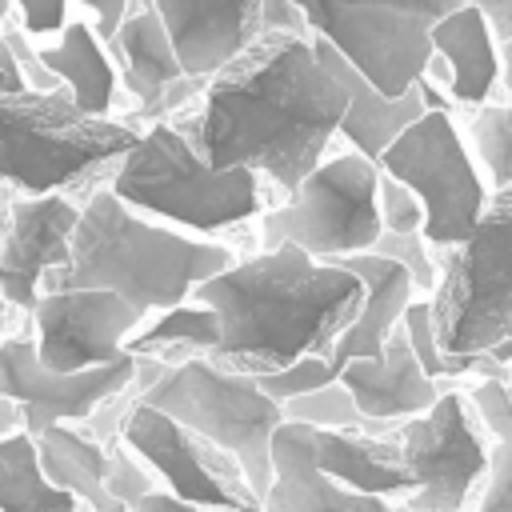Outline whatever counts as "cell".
<instances>
[{
    "mask_svg": "<svg viewBox=\"0 0 512 512\" xmlns=\"http://www.w3.org/2000/svg\"><path fill=\"white\" fill-rule=\"evenodd\" d=\"M348 108L312 36L264 28L168 120L212 168H256L276 204L328 156Z\"/></svg>",
    "mask_w": 512,
    "mask_h": 512,
    "instance_id": "6da1fadb",
    "label": "cell"
},
{
    "mask_svg": "<svg viewBox=\"0 0 512 512\" xmlns=\"http://www.w3.org/2000/svg\"><path fill=\"white\" fill-rule=\"evenodd\" d=\"M192 300L208 304L220 320V344L208 356L260 376L300 356H332L340 332L360 316L364 280L340 260L272 244L200 280Z\"/></svg>",
    "mask_w": 512,
    "mask_h": 512,
    "instance_id": "7a4b0ae2",
    "label": "cell"
},
{
    "mask_svg": "<svg viewBox=\"0 0 512 512\" xmlns=\"http://www.w3.org/2000/svg\"><path fill=\"white\" fill-rule=\"evenodd\" d=\"M236 256L224 240L172 228L124 204L104 180L84 196L68 264L48 272L44 288H108L152 316L188 300L200 280L224 272Z\"/></svg>",
    "mask_w": 512,
    "mask_h": 512,
    "instance_id": "3957f363",
    "label": "cell"
},
{
    "mask_svg": "<svg viewBox=\"0 0 512 512\" xmlns=\"http://www.w3.org/2000/svg\"><path fill=\"white\" fill-rule=\"evenodd\" d=\"M140 132L136 120L76 108L64 88L0 92V184L28 196H88L136 148Z\"/></svg>",
    "mask_w": 512,
    "mask_h": 512,
    "instance_id": "277c9868",
    "label": "cell"
},
{
    "mask_svg": "<svg viewBox=\"0 0 512 512\" xmlns=\"http://www.w3.org/2000/svg\"><path fill=\"white\" fill-rule=\"evenodd\" d=\"M108 188L152 220L208 240L256 224L268 208L264 176L256 168L204 164L172 120H152L140 132L136 148L112 168Z\"/></svg>",
    "mask_w": 512,
    "mask_h": 512,
    "instance_id": "5b68a950",
    "label": "cell"
},
{
    "mask_svg": "<svg viewBox=\"0 0 512 512\" xmlns=\"http://www.w3.org/2000/svg\"><path fill=\"white\" fill-rule=\"evenodd\" d=\"M432 252L440 264V284L428 296L436 344L472 380L480 356L512 344V184L492 188L464 244Z\"/></svg>",
    "mask_w": 512,
    "mask_h": 512,
    "instance_id": "8992f818",
    "label": "cell"
},
{
    "mask_svg": "<svg viewBox=\"0 0 512 512\" xmlns=\"http://www.w3.org/2000/svg\"><path fill=\"white\" fill-rule=\"evenodd\" d=\"M140 400L232 452L264 504L272 480V432L284 420V412L256 384V376L224 368L208 352H188L172 360L168 372Z\"/></svg>",
    "mask_w": 512,
    "mask_h": 512,
    "instance_id": "52a82bcc",
    "label": "cell"
},
{
    "mask_svg": "<svg viewBox=\"0 0 512 512\" xmlns=\"http://www.w3.org/2000/svg\"><path fill=\"white\" fill-rule=\"evenodd\" d=\"M380 164L356 148L332 152L272 208L256 216L260 248L296 244L316 260H340L352 252H368L380 224L376 204Z\"/></svg>",
    "mask_w": 512,
    "mask_h": 512,
    "instance_id": "ba28073f",
    "label": "cell"
},
{
    "mask_svg": "<svg viewBox=\"0 0 512 512\" xmlns=\"http://www.w3.org/2000/svg\"><path fill=\"white\" fill-rule=\"evenodd\" d=\"M380 172L408 184L424 204V240L432 248H456L472 236L492 200V184L456 124V112L428 108L384 152Z\"/></svg>",
    "mask_w": 512,
    "mask_h": 512,
    "instance_id": "9c48e42d",
    "label": "cell"
},
{
    "mask_svg": "<svg viewBox=\"0 0 512 512\" xmlns=\"http://www.w3.org/2000/svg\"><path fill=\"white\" fill-rule=\"evenodd\" d=\"M392 432L412 472V492L400 504L412 512H464L476 500L488 476L492 440L460 384L444 388L428 412L400 420Z\"/></svg>",
    "mask_w": 512,
    "mask_h": 512,
    "instance_id": "30bf717a",
    "label": "cell"
},
{
    "mask_svg": "<svg viewBox=\"0 0 512 512\" xmlns=\"http://www.w3.org/2000/svg\"><path fill=\"white\" fill-rule=\"evenodd\" d=\"M120 440L164 492L204 504L212 512H264L236 456L184 428L168 412L136 400L120 420Z\"/></svg>",
    "mask_w": 512,
    "mask_h": 512,
    "instance_id": "8fae6325",
    "label": "cell"
},
{
    "mask_svg": "<svg viewBox=\"0 0 512 512\" xmlns=\"http://www.w3.org/2000/svg\"><path fill=\"white\" fill-rule=\"evenodd\" d=\"M308 32L328 40L384 96L408 92L432 60V24L412 12L360 0H292Z\"/></svg>",
    "mask_w": 512,
    "mask_h": 512,
    "instance_id": "7c38bea8",
    "label": "cell"
},
{
    "mask_svg": "<svg viewBox=\"0 0 512 512\" xmlns=\"http://www.w3.org/2000/svg\"><path fill=\"white\" fill-rule=\"evenodd\" d=\"M136 376V356L124 352L112 364L56 372L36 356L32 336H0V396L16 400L24 432L36 436L56 420H88L104 400L124 392Z\"/></svg>",
    "mask_w": 512,
    "mask_h": 512,
    "instance_id": "4fadbf2b",
    "label": "cell"
},
{
    "mask_svg": "<svg viewBox=\"0 0 512 512\" xmlns=\"http://www.w3.org/2000/svg\"><path fill=\"white\" fill-rule=\"evenodd\" d=\"M36 356L56 372H80L124 356L128 336L148 320L108 288H44L32 304Z\"/></svg>",
    "mask_w": 512,
    "mask_h": 512,
    "instance_id": "5bb4252c",
    "label": "cell"
},
{
    "mask_svg": "<svg viewBox=\"0 0 512 512\" xmlns=\"http://www.w3.org/2000/svg\"><path fill=\"white\" fill-rule=\"evenodd\" d=\"M80 192H12L0 200V296L32 312L48 272L68 264L72 228L80 220Z\"/></svg>",
    "mask_w": 512,
    "mask_h": 512,
    "instance_id": "9a60e30c",
    "label": "cell"
},
{
    "mask_svg": "<svg viewBox=\"0 0 512 512\" xmlns=\"http://www.w3.org/2000/svg\"><path fill=\"white\" fill-rule=\"evenodd\" d=\"M108 56L120 72V88L136 108V124L148 128L152 120H168L180 104H188L204 80L188 76L180 52L156 12L152 0H132L116 32L104 40Z\"/></svg>",
    "mask_w": 512,
    "mask_h": 512,
    "instance_id": "2e32d148",
    "label": "cell"
},
{
    "mask_svg": "<svg viewBox=\"0 0 512 512\" xmlns=\"http://www.w3.org/2000/svg\"><path fill=\"white\" fill-rule=\"evenodd\" d=\"M340 380L352 392L360 416L368 424H376V428H396L400 420L428 412L432 400L444 388H452V384L432 380L420 368V360H416V352H412V344H408V336H404L400 324L384 340V352L380 356H356V360H348L340 368Z\"/></svg>",
    "mask_w": 512,
    "mask_h": 512,
    "instance_id": "e0dca14e",
    "label": "cell"
},
{
    "mask_svg": "<svg viewBox=\"0 0 512 512\" xmlns=\"http://www.w3.org/2000/svg\"><path fill=\"white\" fill-rule=\"evenodd\" d=\"M396 500L364 496L332 480L316 464L312 428L280 420L272 432V480L264 492V512H388Z\"/></svg>",
    "mask_w": 512,
    "mask_h": 512,
    "instance_id": "ac0fdd59",
    "label": "cell"
},
{
    "mask_svg": "<svg viewBox=\"0 0 512 512\" xmlns=\"http://www.w3.org/2000/svg\"><path fill=\"white\" fill-rule=\"evenodd\" d=\"M188 76L208 80L260 36V0H152Z\"/></svg>",
    "mask_w": 512,
    "mask_h": 512,
    "instance_id": "d6986e66",
    "label": "cell"
},
{
    "mask_svg": "<svg viewBox=\"0 0 512 512\" xmlns=\"http://www.w3.org/2000/svg\"><path fill=\"white\" fill-rule=\"evenodd\" d=\"M432 52L448 64V100L460 112L504 100V60L488 16L476 4H456L432 24Z\"/></svg>",
    "mask_w": 512,
    "mask_h": 512,
    "instance_id": "ffe728a7",
    "label": "cell"
},
{
    "mask_svg": "<svg viewBox=\"0 0 512 512\" xmlns=\"http://www.w3.org/2000/svg\"><path fill=\"white\" fill-rule=\"evenodd\" d=\"M316 464L352 492L404 500L412 492V472L404 468V452L392 428H312Z\"/></svg>",
    "mask_w": 512,
    "mask_h": 512,
    "instance_id": "44dd1931",
    "label": "cell"
},
{
    "mask_svg": "<svg viewBox=\"0 0 512 512\" xmlns=\"http://www.w3.org/2000/svg\"><path fill=\"white\" fill-rule=\"evenodd\" d=\"M32 56L40 68L76 100V108L92 116H116L120 104V72L108 56V44L84 16H68V24L52 40H36Z\"/></svg>",
    "mask_w": 512,
    "mask_h": 512,
    "instance_id": "7402d4cb",
    "label": "cell"
},
{
    "mask_svg": "<svg viewBox=\"0 0 512 512\" xmlns=\"http://www.w3.org/2000/svg\"><path fill=\"white\" fill-rule=\"evenodd\" d=\"M340 264L364 280V304H360V316L340 332V340L328 356L336 376L356 356H380L384 340L400 324L404 308L416 300V284L404 272V264H396L380 252H352V256H340Z\"/></svg>",
    "mask_w": 512,
    "mask_h": 512,
    "instance_id": "603a6c76",
    "label": "cell"
},
{
    "mask_svg": "<svg viewBox=\"0 0 512 512\" xmlns=\"http://www.w3.org/2000/svg\"><path fill=\"white\" fill-rule=\"evenodd\" d=\"M312 44H316V56L332 68V76L344 84V92H348V108H344V120H340V140L348 144V148H356V152H364L368 160H380V152L412 124V120H420L428 108H424V96H420V88L412 84L408 92H400V96H384L380 88H372L328 40H320V36H312Z\"/></svg>",
    "mask_w": 512,
    "mask_h": 512,
    "instance_id": "cb8c5ba5",
    "label": "cell"
},
{
    "mask_svg": "<svg viewBox=\"0 0 512 512\" xmlns=\"http://www.w3.org/2000/svg\"><path fill=\"white\" fill-rule=\"evenodd\" d=\"M44 476L72 492L88 512H100L112 504L108 480H112V444H104L84 420H56L44 432L32 436Z\"/></svg>",
    "mask_w": 512,
    "mask_h": 512,
    "instance_id": "d4e9b609",
    "label": "cell"
},
{
    "mask_svg": "<svg viewBox=\"0 0 512 512\" xmlns=\"http://www.w3.org/2000/svg\"><path fill=\"white\" fill-rule=\"evenodd\" d=\"M0 512H84L72 492L44 476L36 440L24 428L0 440Z\"/></svg>",
    "mask_w": 512,
    "mask_h": 512,
    "instance_id": "484cf974",
    "label": "cell"
},
{
    "mask_svg": "<svg viewBox=\"0 0 512 512\" xmlns=\"http://www.w3.org/2000/svg\"><path fill=\"white\" fill-rule=\"evenodd\" d=\"M220 344V320L208 304L200 300H180L164 312H152L124 344L132 356H160V360H180L188 352H212Z\"/></svg>",
    "mask_w": 512,
    "mask_h": 512,
    "instance_id": "4316f807",
    "label": "cell"
},
{
    "mask_svg": "<svg viewBox=\"0 0 512 512\" xmlns=\"http://www.w3.org/2000/svg\"><path fill=\"white\" fill-rule=\"evenodd\" d=\"M500 60H504V100L472 108L464 120V140L476 152L492 188L512 184V40L500 44Z\"/></svg>",
    "mask_w": 512,
    "mask_h": 512,
    "instance_id": "83f0119b",
    "label": "cell"
},
{
    "mask_svg": "<svg viewBox=\"0 0 512 512\" xmlns=\"http://www.w3.org/2000/svg\"><path fill=\"white\" fill-rule=\"evenodd\" d=\"M280 412H284V420H296V424H308V428H356V424H368L340 376L320 384V388H312V392H300V396L284 400Z\"/></svg>",
    "mask_w": 512,
    "mask_h": 512,
    "instance_id": "f1b7e54d",
    "label": "cell"
},
{
    "mask_svg": "<svg viewBox=\"0 0 512 512\" xmlns=\"http://www.w3.org/2000/svg\"><path fill=\"white\" fill-rule=\"evenodd\" d=\"M400 328H404V336H408V344H412L420 368H424L432 380H440V384H464V380H468L464 368H460L456 360H448V356L440 352V344H436V328H432V304H428V296H416V300L404 308Z\"/></svg>",
    "mask_w": 512,
    "mask_h": 512,
    "instance_id": "f546056e",
    "label": "cell"
},
{
    "mask_svg": "<svg viewBox=\"0 0 512 512\" xmlns=\"http://www.w3.org/2000/svg\"><path fill=\"white\" fill-rule=\"evenodd\" d=\"M368 252H380V256L404 264V272H408L412 284H416V296H432V292H436V284H440V264H436V252H432V244L424 240V232H380Z\"/></svg>",
    "mask_w": 512,
    "mask_h": 512,
    "instance_id": "4dcf8cb0",
    "label": "cell"
},
{
    "mask_svg": "<svg viewBox=\"0 0 512 512\" xmlns=\"http://www.w3.org/2000/svg\"><path fill=\"white\" fill-rule=\"evenodd\" d=\"M468 388V404L480 420V428L488 432V440H504L512 436V396H508V384L504 376H472L464 380Z\"/></svg>",
    "mask_w": 512,
    "mask_h": 512,
    "instance_id": "1f68e13d",
    "label": "cell"
},
{
    "mask_svg": "<svg viewBox=\"0 0 512 512\" xmlns=\"http://www.w3.org/2000/svg\"><path fill=\"white\" fill-rule=\"evenodd\" d=\"M328 380H336L328 356H300V360H292V364H284V368H276V372H260V376H256V384H260L276 404H284V400H292V396H300V392H312V388H320V384H328Z\"/></svg>",
    "mask_w": 512,
    "mask_h": 512,
    "instance_id": "d6a6232c",
    "label": "cell"
},
{
    "mask_svg": "<svg viewBox=\"0 0 512 512\" xmlns=\"http://www.w3.org/2000/svg\"><path fill=\"white\" fill-rule=\"evenodd\" d=\"M376 204H380V224H384V232H424V204H420V196H416L408 184H400L396 176L380 172Z\"/></svg>",
    "mask_w": 512,
    "mask_h": 512,
    "instance_id": "836d02e7",
    "label": "cell"
},
{
    "mask_svg": "<svg viewBox=\"0 0 512 512\" xmlns=\"http://www.w3.org/2000/svg\"><path fill=\"white\" fill-rule=\"evenodd\" d=\"M472 512H512V436L492 440L488 476L472 500Z\"/></svg>",
    "mask_w": 512,
    "mask_h": 512,
    "instance_id": "e575fe53",
    "label": "cell"
},
{
    "mask_svg": "<svg viewBox=\"0 0 512 512\" xmlns=\"http://www.w3.org/2000/svg\"><path fill=\"white\" fill-rule=\"evenodd\" d=\"M20 32L28 40H52L68 24V4L72 0H8Z\"/></svg>",
    "mask_w": 512,
    "mask_h": 512,
    "instance_id": "d590c367",
    "label": "cell"
},
{
    "mask_svg": "<svg viewBox=\"0 0 512 512\" xmlns=\"http://www.w3.org/2000/svg\"><path fill=\"white\" fill-rule=\"evenodd\" d=\"M8 20H12V4L0 0V92H20V88H32V84H28L24 68L16 64V56H12L8 40H4V24Z\"/></svg>",
    "mask_w": 512,
    "mask_h": 512,
    "instance_id": "8d00e7d4",
    "label": "cell"
},
{
    "mask_svg": "<svg viewBox=\"0 0 512 512\" xmlns=\"http://www.w3.org/2000/svg\"><path fill=\"white\" fill-rule=\"evenodd\" d=\"M80 4H84V12L92 16L96 36H100V40H108V36L116 32V24L124 20V12H128V4H132V0H80Z\"/></svg>",
    "mask_w": 512,
    "mask_h": 512,
    "instance_id": "74e56055",
    "label": "cell"
},
{
    "mask_svg": "<svg viewBox=\"0 0 512 512\" xmlns=\"http://www.w3.org/2000/svg\"><path fill=\"white\" fill-rule=\"evenodd\" d=\"M360 4H380V8H396V12H412V16H424L428 24H436L444 12H452L464 0H360Z\"/></svg>",
    "mask_w": 512,
    "mask_h": 512,
    "instance_id": "f35d334b",
    "label": "cell"
},
{
    "mask_svg": "<svg viewBox=\"0 0 512 512\" xmlns=\"http://www.w3.org/2000/svg\"><path fill=\"white\" fill-rule=\"evenodd\" d=\"M132 512H212V508L192 504V500H180V496H172V492H164V488H152V492H144V496L132 504Z\"/></svg>",
    "mask_w": 512,
    "mask_h": 512,
    "instance_id": "ab89813d",
    "label": "cell"
},
{
    "mask_svg": "<svg viewBox=\"0 0 512 512\" xmlns=\"http://www.w3.org/2000/svg\"><path fill=\"white\" fill-rule=\"evenodd\" d=\"M468 4H476V8L488 16L492 36H496L500 44L512 40V0H468Z\"/></svg>",
    "mask_w": 512,
    "mask_h": 512,
    "instance_id": "60d3db41",
    "label": "cell"
},
{
    "mask_svg": "<svg viewBox=\"0 0 512 512\" xmlns=\"http://www.w3.org/2000/svg\"><path fill=\"white\" fill-rule=\"evenodd\" d=\"M16 428H24V416H20L16 400H4V396H0V440H4L8 432H16Z\"/></svg>",
    "mask_w": 512,
    "mask_h": 512,
    "instance_id": "b9f144b4",
    "label": "cell"
},
{
    "mask_svg": "<svg viewBox=\"0 0 512 512\" xmlns=\"http://www.w3.org/2000/svg\"><path fill=\"white\" fill-rule=\"evenodd\" d=\"M8 308H12V304L0 296V336H8Z\"/></svg>",
    "mask_w": 512,
    "mask_h": 512,
    "instance_id": "7bdbcfd3",
    "label": "cell"
},
{
    "mask_svg": "<svg viewBox=\"0 0 512 512\" xmlns=\"http://www.w3.org/2000/svg\"><path fill=\"white\" fill-rule=\"evenodd\" d=\"M100 512H132V508H128V504H120V500H112V504H108V508H100Z\"/></svg>",
    "mask_w": 512,
    "mask_h": 512,
    "instance_id": "ee69618b",
    "label": "cell"
},
{
    "mask_svg": "<svg viewBox=\"0 0 512 512\" xmlns=\"http://www.w3.org/2000/svg\"><path fill=\"white\" fill-rule=\"evenodd\" d=\"M388 512H412V508H408V504H400V500H396V504H392V508H388Z\"/></svg>",
    "mask_w": 512,
    "mask_h": 512,
    "instance_id": "f6af8a7d",
    "label": "cell"
},
{
    "mask_svg": "<svg viewBox=\"0 0 512 512\" xmlns=\"http://www.w3.org/2000/svg\"><path fill=\"white\" fill-rule=\"evenodd\" d=\"M504 384H508V396H512V368H508V376H504Z\"/></svg>",
    "mask_w": 512,
    "mask_h": 512,
    "instance_id": "bcb514c9",
    "label": "cell"
},
{
    "mask_svg": "<svg viewBox=\"0 0 512 512\" xmlns=\"http://www.w3.org/2000/svg\"><path fill=\"white\" fill-rule=\"evenodd\" d=\"M0 200H4V184H0Z\"/></svg>",
    "mask_w": 512,
    "mask_h": 512,
    "instance_id": "7dc6e473",
    "label": "cell"
}]
</instances>
